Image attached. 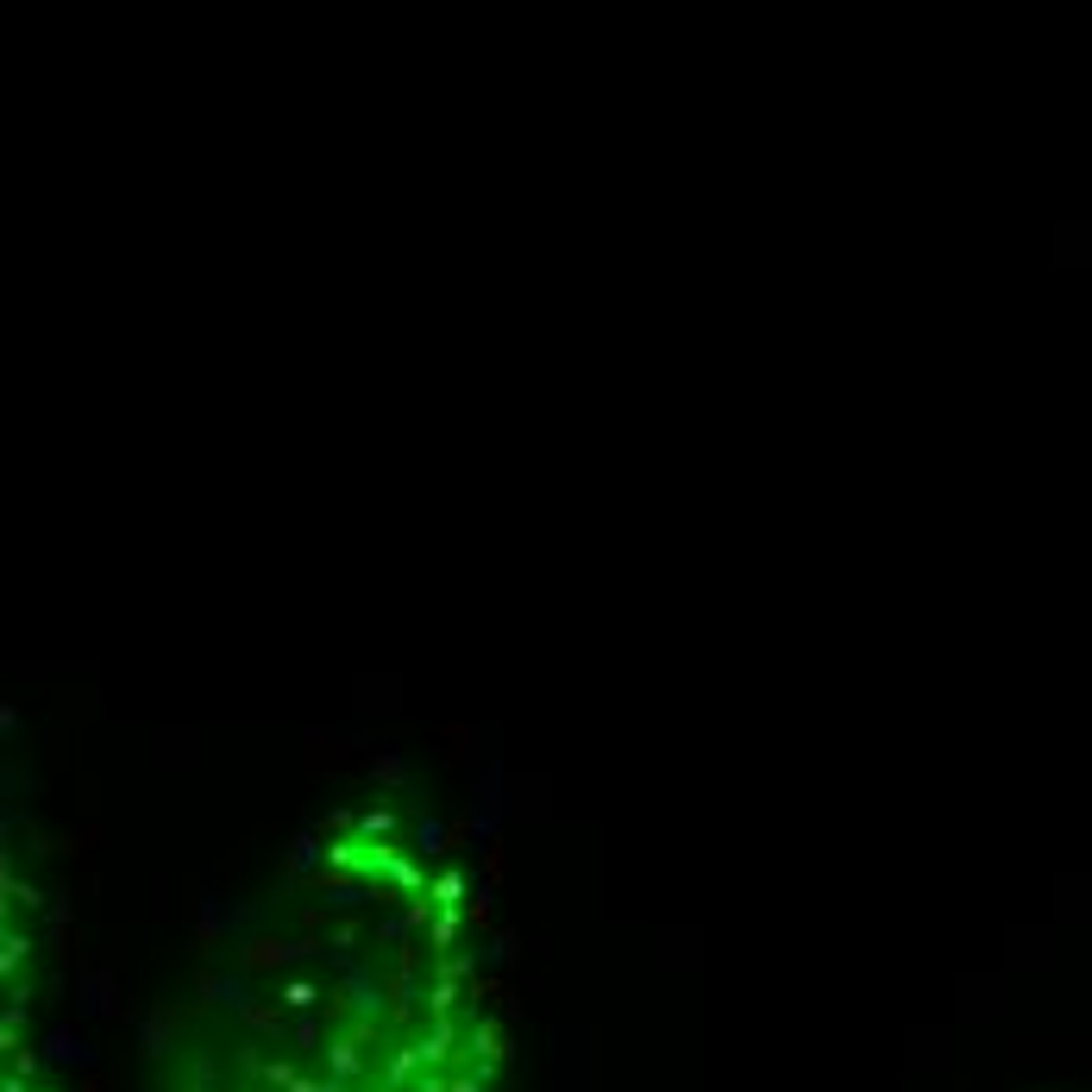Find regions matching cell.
Here are the masks:
<instances>
[{
  "mask_svg": "<svg viewBox=\"0 0 1092 1092\" xmlns=\"http://www.w3.org/2000/svg\"><path fill=\"white\" fill-rule=\"evenodd\" d=\"M490 905L439 823L333 810L252 910L188 1042L182 1092H503Z\"/></svg>",
  "mask_w": 1092,
  "mask_h": 1092,
  "instance_id": "obj_1",
  "label": "cell"
}]
</instances>
